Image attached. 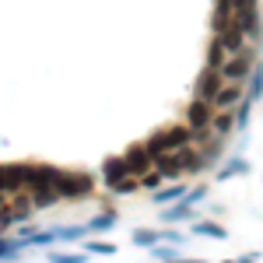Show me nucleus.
<instances>
[{"label":"nucleus","mask_w":263,"mask_h":263,"mask_svg":"<svg viewBox=\"0 0 263 263\" xmlns=\"http://www.w3.org/2000/svg\"><path fill=\"white\" fill-rule=\"evenodd\" d=\"M190 232H193V235H207V239H224V235H228L221 224H214V221H197Z\"/></svg>","instance_id":"obj_18"},{"label":"nucleus","mask_w":263,"mask_h":263,"mask_svg":"<svg viewBox=\"0 0 263 263\" xmlns=\"http://www.w3.org/2000/svg\"><path fill=\"white\" fill-rule=\"evenodd\" d=\"M242 99H246V88H242V84H239V81H224L221 88L214 91V99L207 102V105H211V109H235Z\"/></svg>","instance_id":"obj_7"},{"label":"nucleus","mask_w":263,"mask_h":263,"mask_svg":"<svg viewBox=\"0 0 263 263\" xmlns=\"http://www.w3.org/2000/svg\"><path fill=\"white\" fill-rule=\"evenodd\" d=\"M263 99V63H256L249 70V91H246V102H260Z\"/></svg>","instance_id":"obj_15"},{"label":"nucleus","mask_w":263,"mask_h":263,"mask_svg":"<svg viewBox=\"0 0 263 263\" xmlns=\"http://www.w3.org/2000/svg\"><path fill=\"white\" fill-rule=\"evenodd\" d=\"M21 249H25V246H21L18 239H0V260L14 263V260L21 256Z\"/></svg>","instance_id":"obj_21"},{"label":"nucleus","mask_w":263,"mask_h":263,"mask_svg":"<svg viewBox=\"0 0 263 263\" xmlns=\"http://www.w3.org/2000/svg\"><path fill=\"white\" fill-rule=\"evenodd\" d=\"M228 57H232V53L224 49L221 42H214V39H211V53H207V67H211V70H218V67H221V63L228 60Z\"/></svg>","instance_id":"obj_20"},{"label":"nucleus","mask_w":263,"mask_h":263,"mask_svg":"<svg viewBox=\"0 0 263 263\" xmlns=\"http://www.w3.org/2000/svg\"><path fill=\"white\" fill-rule=\"evenodd\" d=\"M151 168H155L162 179H179L182 172H186V147H179V151H168V155H158Z\"/></svg>","instance_id":"obj_6"},{"label":"nucleus","mask_w":263,"mask_h":263,"mask_svg":"<svg viewBox=\"0 0 263 263\" xmlns=\"http://www.w3.org/2000/svg\"><path fill=\"white\" fill-rule=\"evenodd\" d=\"M203 197H207V182H203V186H197V190H190V193H182V200L190 203V207H193L197 200H203Z\"/></svg>","instance_id":"obj_27"},{"label":"nucleus","mask_w":263,"mask_h":263,"mask_svg":"<svg viewBox=\"0 0 263 263\" xmlns=\"http://www.w3.org/2000/svg\"><path fill=\"white\" fill-rule=\"evenodd\" d=\"M214 42H221L228 53H235V49H242V46H246V39H242V32H239L235 21H224L221 28H214Z\"/></svg>","instance_id":"obj_10"},{"label":"nucleus","mask_w":263,"mask_h":263,"mask_svg":"<svg viewBox=\"0 0 263 263\" xmlns=\"http://www.w3.org/2000/svg\"><path fill=\"white\" fill-rule=\"evenodd\" d=\"M232 130H235V112H232V109H214L207 134H214V137H228Z\"/></svg>","instance_id":"obj_12"},{"label":"nucleus","mask_w":263,"mask_h":263,"mask_svg":"<svg viewBox=\"0 0 263 263\" xmlns=\"http://www.w3.org/2000/svg\"><path fill=\"white\" fill-rule=\"evenodd\" d=\"M211 116H214V109L207 105V102H200V99H193L190 102V109H186V130L193 134V141H200V137H207V126H211ZM190 141V144H193Z\"/></svg>","instance_id":"obj_4"},{"label":"nucleus","mask_w":263,"mask_h":263,"mask_svg":"<svg viewBox=\"0 0 263 263\" xmlns=\"http://www.w3.org/2000/svg\"><path fill=\"white\" fill-rule=\"evenodd\" d=\"M190 141H193V134L186 130V126H165V130H158V134H151L147 141H144V151L151 155V158H158V155H168V151H179V147H190Z\"/></svg>","instance_id":"obj_1"},{"label":"nucleus","mask_w":263,"mask_h":263,"mask_svg":"<svg viewBox=\"0 0 263 263\" xmlns=\"http://www.w3.org/2000/svg\"><path fill=\"white\" fill-rule=\"evenodd\" d=\"M155 256H158V260H172V256H179V253H176V246H155Z\"/></svg>","instance_id":"obj_29"},{"label":"nucleus","mask_w":263,"mask_h":263,"mask_svg":"<svg viewBox=\"0 0 263 263\" xmlns=\"http://www.w3.org/2000/svg\"><path fill=\"white\" fill-rule=\"evenodd\" d=\"M224 263H232V260H224Z\"/></svg>","instance_id":"obj_33"},{"label":"nucleus","mask_w":263,"mask_h":263,"mask_svg":"<svg viewBox=\"0 0 263 263\" xmlns=\"http://www.w3.org/2000/svg\"><path fill=\"white\" fill-rule=\"evenodd\" d=\"M162 232H151V228H137L134 232V246H158Z\"/></svg>","instance_id":"obj_23"},{"label":"nucleus","mask_w":263,"mask_h":263,"mask_svg":"<svg viewBox=\"0 0 263 263\" xmlns=\"http://www.w3.org/2000/svg\"><path fill=\"white\" fill-rule=\"evenodd\" d=\"M137 182H141L144 190H155V186L162 182V176H158V172H144V176H137Z\"/></svg>","instance_id":"obj_28"},{"label":"nucleus","mask_w":263,"mask_h":263,"mask_svg":"<svg viewBox=\"0 0 263 263\" xmlns=\"http://www.w3.org/2000/svg\"><path fill=\"white\" fill-rule=\"evenodd\" d=\"M49 260L53 263H81L84 256L81 253H49Z\"/></svg>","instance_id":"obj_26"},{"label":"nucleus","mask_w":263,"mask_h":263,"mask_svg":"<svg viewBox=\"0 0 263 263\" xmlns=\"http://www.w3.org/2000/svg\"><path fill=\"white\" fill-rule=\"evenodd\" d=\"M102 176H105V186H112V182L126 179L130 172H126V162H123V158H105V162H102Z\"/></svg>","instance_id":"obj_13"},{"label":"nucleus","mask_w":263,"mask_h":263,"mask_svg":"<svg viewBox=\"0 0 263 263\" xmlns=\"http://www.w3.org/2000/svg\"><path fill=\"white\" fill-rule=\"evenodd\" d=\"M91 186L95 179L88 172H67L57 193H60V200H84V197H91Z\"/></svg>","instance_id":"obj_5"},{"label":"nucleus","mask_w":263,"mask_h":263,"mask_svg":"<svg viewBox=\"0 0 263 263\" xmlns=\"http://www.w3.org/2000/svg\"><path fill=\"white\" fill-rule=\"evenodd\" d=\"M168 263H203V260H186V256H172Z\"/></svg>","instance_id":"obj_31"},{"label":"nucleus","mask_w":263,"mask_h":263,"mask_svg":"<svg viewBox=\"0 0 263 263\" xmlns=\"http://www.w3.org/2000/svg\"><path fill=\"white\" fill-rule=\"evenodd\" d=\"M162 239H165V242H168V246H176V249H179V246L186 242V235H179V232H165Z\"/></svg>","instance_id":"obj_30"},{"label":"nucleus","mask_w":263,"mask_h":263,"mask_svg":"<svg viewBox=\"0 0 263 263\" xmlns=\"http://www.w3.org/2000/svg\"><path fill=\"white\" fill-rule=\"evenodd\" d=\"M84 253H99V256H112V253H116V246H112V242H88V246H84Z\"/></svg>","instance_id":"obj_25"},{"label":"nucleus","mask_w":263,"mask_h":263,"mask_svg":"<svg viewBox=\"0 0 263 263\" xmlns=\"http://www.w3.org/2000/svg\"><path fill=\"white\" fill-rule=\"evenodd\" d=\"M182 193H186V186H182V182H176V186H165V190H158V193L151 197V203H155V207H168V203L179 200Z\"/></svg>","instance_id":"obj_14"},{"label":"nucleus","mask_w":263,"mask_h":263,"mask_svg":"<svg viewBox=\"0 0 263 263\" xmlns=\"http://www.w3.org/2000/svg\"><path fill=\"white\" fill-rule=\"evenodd\" d=\"M32 200L28 197H18V193H11V197H0V232H7L11 224H21L32 218Z\"/></svg>","instance_id":"obj_3"},{"label":"nucleus","mask_w":263,"mask_h":263,"mask_svg":"<svg viewBox=\"0 0 263 263\" xmlns=\"http://www.w3.org/2000/svg\"><path fill=\"white\" fill-rule=\"evenodd\" d=\"M221 84L224 81H221V74H218V70L203 67V74L197 78V99H200V102H211V99H214V91H218Z\"/></svg>","instance_id":"obj_11"},{"label":"nucleus","mask_w":263,"mask_h":263,"mask_svg":"<svg viewBox=\"0 0 263 263\" xmlns=\"http://www.w3.org/2000/svg\"><path fill=\"white\" fill-rule=\"evenodd\" d=\"M190 214H193V207L182 200V197L172 203V207H162V218H165V221H186Z\"/></svg>","instance_id":"obj_17"},{"label":"nucleus","mask_w":263,"mask_h":263,"mask_svg":"<svg viewBox=\"0 0 263 263\" xmlns=\"http://www.w3.org/2000/svg\"><path fill=\"white\" fill-rule=\"evenodd\" d=\"M232 176H249V162H246V158H232V162L218 172V179H232Z\"/></svg>","instance_id":"obj_19"},{"label":"nucleus","mask_w":263,"mask_h":263,"mask_svg":"<svg viewBox=\"0 0 263 263\" xmlns=\"http://www.w3.org/2000/svg\"><path fill=\"white\" fill-rule=\"evenodd\" d=\"M256 256H260V253H249V260H239V263H253V260H256Z\"/></svg>","instance_id":"obj_32"},{"label":"nucleus","mask_w":263,"mask_h":263,"mask_svg":"<svg viewBox=\"0 0 263 263\" xmlns=\"http://www.w3.org/2000/svg\"><path fill=\"white\" fill-rule=\"evenodd\" d=\"M25 179H21V165H0V197L21 193Z\"/></svg>","instance_id":"obj_9"},{"label":"nucleus","mask_w":263,"mask_h":263,"mask_svg":"<svg viewBox=\"0 0 263 263\" xmlns=\"http://www.w3.org/2000/svg\"><path fill=\"white\" fill-rule=\"evenodd\" d=\"M84 235H88V228H84V224H74V228H57V239H63V242H81Z\"/></svg>","instance_id":"obj_22"},{"label":"nucleus","mask_w":263,"mask_h":263,"mask_svg":"<svg viewBox=\"0 0 263 263\" xmlns=\"http://www.w3.org/2000/svg\"><path fill=\"white\" fill-rule=\"evenodd\" d=\"M123 162H126V172H130V176H144V172H151L155 158L144 151V144H134V147L123 155Z\"/></svg>","instance_id":"obj_8"},{"label":"nucleus","mask_w":263,"mask_h":263,"mask_svg":"<svg viewBox=\"0 0 263 263\" xmlns=\"http://www.w3.org/2000/svg\"><path fill=\"white\" fill-rule=\"evenodd\" d=\"M112 224H116V214H112V211H102L99 218L84 221V228H88V235H102V232H109Z\"/></svg>","instance_id":"obj_16"},{"label":"nucleus","mask_w":263,"mask_h":263,"mask_svg":"<svg viewBox=\"0 0 263 263\" xmlns=\"http://www.w3.org/2000/svg\"><path fill=\"white\" fill-rule=\"evenodd\" d=\"M109 190H112V193H134V190H141V182H137V176H126V179L112 182Z\"/></svg>","instance_id":"obj_24"},{"label":"nucleus","mask_w":263,"mask_h":263,"mask_svg":"<svg viewBox=\"0 0 263 263\" xmlns=\"http://www.w3.org/2000/svg\"><path fill=\"white\" fill-rule=\"evenodd\" d=\"M253 67H256V46L249 42V46H242V49H235V53L218 67V74H221V81H239L242 84Z\"/></svg>","instance_id":"obj_2"}]
</instances>
